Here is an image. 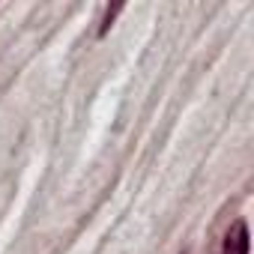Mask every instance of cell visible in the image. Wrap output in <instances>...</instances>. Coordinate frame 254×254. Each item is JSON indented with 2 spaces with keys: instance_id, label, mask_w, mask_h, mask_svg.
I'll use <instances>...</instances> for the list:
<instances>
[{
  "instance_id": "obj_2",
  "label": "cell",
  "mask_w": 254,
  "mask_h": 254,
  "mask_svg": "<svg viewBox=\"0 0 254 254\" xmlns=\"http://www.w3.org/2000/svg\"><path fill=\"white\" fill-rule=\"evenodd\" d=\"M120 12H123V6H108V9H105V18H102V24H99V39L108 33V27L114 24V18H117Z\"/></svg>"
},
{
  "instance_id": "obj_1",
  "label": "cell",
  "mask_w": 254,
  "mask_h": 254,
  "mask_svg": "<svg viewBox=\"0 0 254 254\" xmlns=\"http://www.w3.org/2000/svg\"><path fill=\"white\" fill-rule=\"evenodd\" d=\"M248 245H251L248 224H245V218H236V221L230 224V230L224 233L221 254H248Z\"/></svg>"
}]
</instances>
